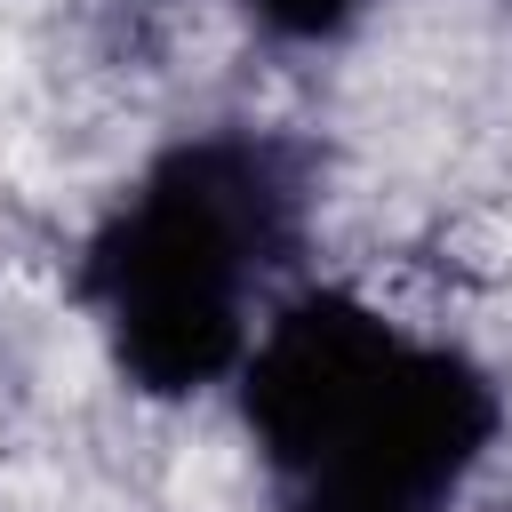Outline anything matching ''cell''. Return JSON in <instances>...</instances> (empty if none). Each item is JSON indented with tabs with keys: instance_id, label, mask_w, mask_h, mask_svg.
Listing matches in <instances>:
<instances>
[{
	"instance_id": "cell-2",
	"label": "cell",
	"mask_w": 512,
	"mask_h": 512,
	"mask_svg": "<svg viewBox=\"0 0 512 512\" xmlns=\"http://www.w3.org/2000/svg\"><path fill=\"white\" fill-rule=\"evenodd\" d=\"M296 240V176L256 136H200L152 160L88 248V304L128 384L176 400L248 344V288Z\"/></svg>"
},
{
	"instance_id": "cell-3",
	"label": "cell",
	"mask_w": 512,
	"mask_h": 512,
	"mask_svg": "<svg viewBox=\"0 0 512 512\" xmlns=\"http://www.w3.org/2000/svg\"><path fill=\"white\" fill-rule=\"evenodd\" d=\"M248 8H256L280 40H336L368 0H248Z\"/></svg>"
},
{
	"instance_id": "cell-1",
	"label": "cell",
	"mask_w": 512,
	"mask_h": 512,
	"mask_svg": "<svg viewBox=\"0 0 512 512\" xmlns=\"http://www.w3.org/2000/svg\"><path fill=\"white\" fill-rule=\"evenodd\" d=\"M240 400L304 512H440L496 440V384L352 296L288 304Z\"/></svg>"
},
{
	"instance_id": "cell-4",
	"label": "cell",
	"mask_w": 512,
	"mask_h": 512,
	"mask_svg": "<svg viewBox=\"0 0 512 512\" xmlns=\"http://www.w3.org/2000/svg\"><path fill=\"white\" fill-rule=\"evenodd\" d=\"M296 512H304V504H296Z\"/></svg>"
}]
</instances>
